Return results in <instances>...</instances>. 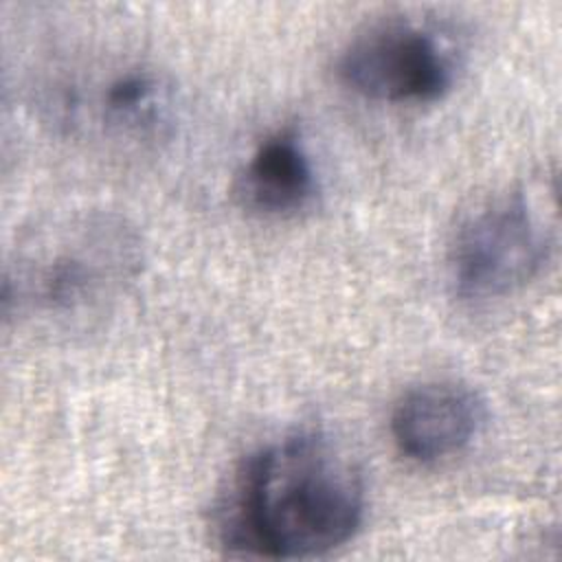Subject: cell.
<instances>
[{"mask_svg":"<svg viewBox=\"0 0 562 562\" xmlns=\"http://www.w3.org/2000/svg\"><path fill=\"white\" fill-rule=\"evenodd\" d=\"M483 419V400L470 386L435 380L402 393L391 413V437L408 459L435 463L468 448Z\"/></svg>","mask_w":562,"mask_h":562,"instance_id":"cell-5","label":"cell"},{"mask_svg":"<svg viewBox=\"0 0 562 562\" xmlns=\"http://www.w3.org/2000/svg\"><path fill=\"white\" fill-rule=\"evenodd\" d=\"M364 518V483L349 452L321 432H296L248 454L215 509L228 551L314 558L349 542Z\"/></svg>","mask_w":562,"mask_h":562,"instance_id":"cell-1","label":"cell"},{"mask_svg":"<svg viewBox=\"0 0 562 562\" xmlns=\"http://www.w3.org/2000/svg\"><path fill=\"white\" fill-rule=\"evenodd\" d=\"M338 77L378 103H428L452 88L454 55L435 26L402 15L384 18L345 44Z\"/></svg>","mask_w":562,"mask_h":562,"instance_id":"cell-4","label":"cell"},{"mask_svg":"<svg viewBox=\"0 0 562 562\" xmlns=\"http://www.w3.org/2000/svg\"><path fill=\"white\" fill-rule=\"evenodd\" d=\"M314 193V165L292 130H279L266 136L235 182L239 204L266 217L294 215L312 202Z\"/></svg>","mask_w":562,"mask_h":562,"instance_id":"cell-6","label":"cell"},{"mask_svg":"<svg viewBox=\"0 0 562 562\" xmlns=\"http://www.w3.org/2000/svg\"><path fill=\"white\" fill-rule=\"evenodd\" d=\"M103 121L119 134L134 138L158 136L171 116V92L165 79L147 68L116 75L101 97Z\"/></svg>","mask_w":562,"mask_h":562,"instance_id":"cell-7","label":"cell"},{"mask_svg":"<svg viewBox=\"0 0 562 562\" xmlns=\"http://www.w3.org/2000/svg\"><path fill=\"white\" fill-rule=\"evenodd\" d=\"M551 248L547 211L525 189H509L459 222L448 248L450 279L465 299H498L538 277Z\"/></svg>","mask_w":562,"mask_h":562,"instance_id":"cell-3","label":"cell"},{"mask_svg":"<svg viewBox=\"0 0 562 562\" xmlns=\"http://www.w3.org/2000/svg\"><path fill=\"white\" fill-rule=\"evenodd\" d=\"M143 268L138 231L121 215L81 211L29 233L7 263L2 310L55 327L103 314Z\"/></svg>","mask_w":562,"mask_h":562,"instance_id":"cell-2","label":"cell"}]
</instances>
